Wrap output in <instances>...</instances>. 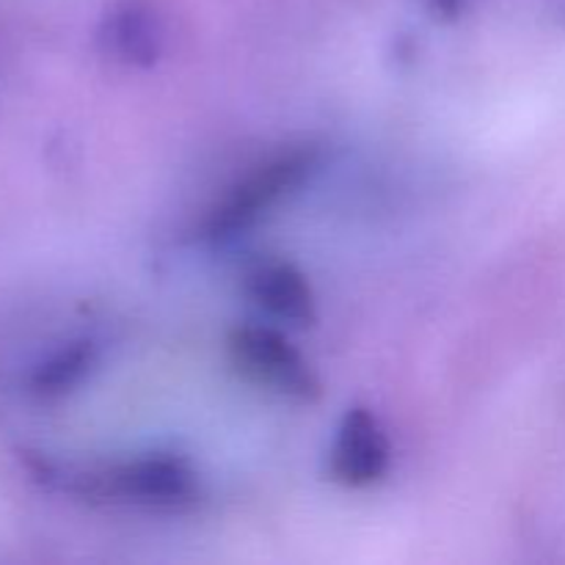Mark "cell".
Wrapping results in <instances>:
<instances>
[{
	"instance_id": "cell-7",
	"label": "cell",
	"mask_w": 565,
	"mask_h": 565,
	"mask_svg": "<svg viewBox=\"0 0 565 565\" xmlns=\"http://www.w3.org/2000/svg\"><path fill=\"white\" fill-rule=\"evenodd\" d=\"M94 362H97V345L92 340L66 342L33 367V373L28 375V392L39 401H55L75 390L92 373Z\"/></svg>"
},
{
	"instance_id": "cell-5",
	"label": "cell",
	"mask_w": 565,
	"mask_h": 565,
	"mask_svg": "<svg viewBox=\"0 0 565 565\" xmlns=\"http://www.w3.org/2000/svg\"><path fill=\"white\" fill-rule=\"evenodd\" d=\"M246 292L279 323L312 326L318 320V298L309 276L287 259H265L254 265L246 276Z\"/></svg>"
},
{
	"instance_id": "cell-4",
	"label": "cell",
	"mask_w": 565,
	"mask_h": 565,
	"mask_svg": "<svg viewBox=\"0 0 565 565\" xmlns=\"http://www.w3.org/2000/svg\"><path fill=\"white\" fill-rule=\"evenodd\" d=\"M392 467V441L379 414L353 406L342 414L329 447V478L345 489H370L381 483Z\"/></svg>"
},
{
	"instance_id": "cell-8",
	"label": "cell",
	"mask_w": 565,
	"mask_h": 565,
	"mask_svg": "<svg viewBox=\"0 0 565 565\" xmlns=\"http://www.w3.org/2000/svg\"><path fill=\"white\" fill-rule=\"evenodd\" d=\"M430 6H434L436 14L450 17V20L463 11V0H430Z\"/></svg>"
},
{
	"instance_id": "cell-1",
	"label": "cell",
	"mask_w": 565,
	"mask_h": 565,
	"mask_svg": "<svg viewBox=\"0 0 565 565\" xmlns=\"http://www.w3.org/2000/svg\"><path fill=\"white\" fill-rule=\"evenodd\" d=\"M33 475L55 489L97 497L110 502H130L143 508H180L196 497V472L191 461L171 452L127 458L97 469H66L36 458Z\"/></svg>"
},
{
	"instance_id": "cell-3",
	"label": "cell",
	"mask_w": 565,
	"mask_h": 565,
	"mask_svg": "<svg viewBox=\"0 0 565 565\" xmlns=\"http://www.w3.org/2000/svg\"><path fill=\"white\" fill-rule=\"evenodd\" d=\"M226 353L243 379L276 395L301 403H315L323 395V384L312 364L274 326H235L226 337Z\"/></svg>"
},
{
	"instance_id": "cell-6",
	"label": "cell",
	"mask_w": 565,
	"mask_h": 565,
	"mask_svg": "<svg viewBox=\"0 0 565 565\" xmlns=\"http://www.w3.org/2000/svg\"><path fill=\"white\" fill-rule=\"evenodd\" d=\"M103 42L116 58L149 66L163 47V28L147 0H127L105 20Z\"/></svg>"
},
{
	"instance_id": "cell-2",
	"label": "cell",
	"mask_w": 565,
	"mask_h": 565,
	"mask_svg": "<svg viewBox=\"0 0 565 565\" xmlns=\"http://www.w3.org/2000/svg\"><path fill=\"white\" fill-rule=\"evenodd\" d=\"M318 160L320 152L315 147H292L259 163L210 210L204 221V235L210 241L224 243L252 230L265 213H270L281 199L290 196L315 174Z\"/></svg>"
}]
</instances>
